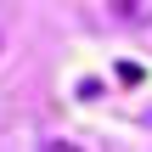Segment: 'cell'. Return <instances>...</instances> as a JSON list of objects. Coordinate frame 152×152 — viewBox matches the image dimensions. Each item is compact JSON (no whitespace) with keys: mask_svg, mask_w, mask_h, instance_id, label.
Listing matches in <instances>:
<instances>
[{"mask_svg":"<svg viewBox=\"0 0 152 152\" xmlns=\"http://www.w3.org/2000/svg\"><path fill=\"white\" fill-rule=\"evenodd\" d=\"M39 152H85V147H73V141H45Z\"/></svg>","mask_w":152,"mask_h":152,"instance_id":"cell-1","label":"cell"}]
</instances>
